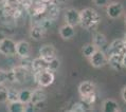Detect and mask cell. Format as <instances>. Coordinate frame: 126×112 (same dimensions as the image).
Returning a JSON list of instances; mask_svg holds the SVG:
<instances>
[{
    "instance_id": "22",
    "label": "cell",
    "mask_w": 126,
    "mask_h": 112,
    "mask_svg": "<svg viewBox=\"0 0 126 112\" xmlns=\"http://www.w3.org/2000/svg\"><path fill=\"white\" fill-rule=\"evenodd\" d=\"M96 47L94 45L93 43H88V44H86V45H84V47L82 48V52H83V55L85 56V57L87 58H89L90 56H91L94 52L96 51Z\"/></svg>"
},
{
    "instance_id": "10",
    "label": "cell",
    "mask_w": 126,
    "mask_h": 112,
    "mask_svg": "<svg viewBox=\"0 0 126 112\" xmlns=\"http://www.w3.org/2000/svg\"><path fill=\"white\" fill-rule=\"evenodd\" d=\"M46 98H47L46 92H45L41 88H38V89H35L34 91H32L30 103L32 104L33 106H35V105H39L41 103H45Z\"/></svg>"
},
{
    "instance_id": "33",
    "label": "cell",
    "mask_w": 126,
    "mask_h": 112,
    "mask_svg": "<svg viewBox=\"0 0 126 112\" xmlns=\"http://www.w3.org/2000/svg\"><path fill=\"white\" fill-rule=\"evenodd\" d=\"M124 40H126V33H125V36H124Z\"/></svg>"
},
{
    "instance_id": "31",
    "label": "cell",
    "mask_w": 126,
    "mask_h": 112,
    "mask_svg": "<svg viewBox=\"0 0 126 112\" xmlns=\"http://www.w3.org/2000/svg\"><path fill=\"white\" fill-rule=\"evenodd\" d=\"M122 64H123V67L126 68V53H124L122 56Z\"/></svg>"
},
{
    "instance_id": "19",
    "label": "cell",
    "mask_w": 126,
    "mask_h": 112,
    "mask_svg": "<svg viewBox=\"0 0 126 112\" xmlns=\"http://www.w3.org/2000/svg\"><path fill=\"white\" fill-rule=\"evenodd\" d=\"M93 44L95 45L97 49H102L103 47L107 44V38L102 33H96L93 36Z\"/></svg>"
},
{
    "instance_id": "30",
    "label": "cell",
    "mask_w": 126,
    "mask_h": 112,
    "mask_svg": "<svg viewBox=\"0 0 126 112\" xmlns=\"http://www.w3.org/2000/svg\"><path fill=\"white\" fill-rule=\"evenodd\" d=\"M121 96H122V99H123L125 103H126V86L121 91Z\"/></svg>"
},
{
    "instance_id": "16",
    "label": "cell",
    "mask_w": 126,
    "mask_h": 112,
    "mask_svg": "<svg viewBox=\"0 0 126 112\" xmlns=\"http://www.w3.org/2000/svg\"><path fill=\"white\" fill-rule=\"evenodd\" d=\"M32 69L34 72H39L44 70H48V61L43 57L35 58L32 61Z\"/></svg>"
},
{
    "instance_id": "27",
    "label": "cell",
    "mask_w": 126,
    "mask_h": 112,
    "mask_svg": "<svg viewBox=\"0 0 126 112\" xmlns=\"http://www.w3.org/2000/svg\"><path fill=\"white\" fill-rule=\"evenodd\" d=\"M5 82H8V79H6V71L0 69V86L3 85Z\"/></svg>"
},
{
    "instance_id": "4",
    "label": "cell",
    "mask_w": 126,
    "mask_h": 112,
    "mask_svg": "<svg viewBox=\"0 0 126 112\" xmlns=\"http://www.w3.org/2000/svg\"><path fill=\"white\" fill-rule=\"evenodd\" d=\"M0 53L5 56H13L16 54V42L10 38L0 40Z\"/></svg>"
},
{
    "instance_id": "13",
    "label": "cell",
    "mask_w": 126,
    "mask_h": 112,
    "mask_svg": "<svg viewBox=\"0 0 126 112\" xmlns=\"http://www.w3.org/2000/svg\"><path fill=\"white\" fill-rule=\"evenodd\" d=\"M122 56L120 54H109V57L107 58V64L113 70H121L123 68L122 64Z\"/></svg>"
},
{
    "instance_id": "15",
    "label": "cell",
    "mask_w": 126,
    "mask_h": 112,
    "mask_svg": "<svg viewBox=\"0 0 126 112\" xmlns=\"http://www.w3.org/2000/svg\"><path fill=\"white\" fill-rule=\"evenodd\" d=\"M102 109L104 112H118L120 111V107H119L118 103L114 99L108 98L104 100Z\"/></svg>"
},
{
    "instance_id": "5",
    "label": "cell",
    "mask_w": 126,
    "mask_h": 112,
    "mask_svg": "<svg viewBox=\"0 0 126 112\" xmlns=\"http://www.w3.org/2000/svg\"><path fill=\"white\" fill-rule=\"evenodd\" d=\"M123 5L120 2H112L109 3L106 8V14L107 16L111 19H118L119 17L123 14Z\"/></svg>"
},
{
    "instance_id": "1",
    "label": "cell",
    "mask_w": 126,
    "mask_h": 112,
    "mask_svg": "<svg viewBox=\"0 0 126 112\" xmlns=\"http://www.w3.org/2000/svg\"><path fill=\"white\" fill-rule=\"evenodd\" d=\"M80 14V26L84 29L87 30H92L99 26L101 22V16L95 10L91 8H86L84 9Z\"/></svg>"
},
{
    "instance_id": "17",
    "label": "cell",
    "mask_w": 126,
    "mask_h": 112,
    "mask_svg": "<svg viewBox=\"0 0 126 112\" xmlns=\"http://www.w3.org/2000/svg\"><path fill=\"white\" fill-rule=\"evenodd\" d=\"M45 27L43 26H34L31 28V31H30V34H31V37L35 40H39L41 39L44 36H45Z\"/></svg>"
},
{
    "instance_id": "29",
    "label": "cell",
    "mask_w": 126,
    "mask_h": 112,
    "mask_svg": "<svg viewBox=\"0 0 126 112\" xmlns=\"http://www.w3.org/2000/svg\"><path fill=\"white\" fill-rule=\"evenodd\" d=\"M6 79H8V82H10V83H15V76H14L13 70L6 72Z\"/></svg>"
},
{
    "instance_id": "7",
    "label": "cell",
    "mask_w": 126,
    "mask_h": 112,
    "mask_svg": "<svg viewBox=\"0 0 126 112\" xmlns=\"http://www.w3.org/2000/svg\"><path fill=\"white\" fill-rule=\"evenodd\" d=\"M31 45L27 40H19L16 42V54L20 58H28L30 56Z\"/></svg>"
},
{
    "instance_id": "23",
    "label": "cell",
    "mask_w": 126,
    "mask_h": 112,
    "mask_svg": "<svg viewBox=\"0 0 126 112\" xmlns=\"http://www.w3.org/2000/svg\"><path fill=\"white\" fill-rule=\"evenodd\" d=\"M59 66H61V62H59V60L56 57L48 61V70H50L52 72L57 71L59 69Z\"/></svg>"
},
{
    "instance_id": "3",
    "label": "cell",
    "mask_w": 126,
    "mask_h": 112,
    "mask_svg": "<svg viewBox=\"0 0 126 112\" xmlns=\"http://www.w3.org/2000/svg\"><path fill=\"white\" fill-rule=\"evenodd\" d=\"M89 61L93 68L99 69L107 64V57L101 49H96V51L89 57Z\"/></svg>"
},
{
    "instance_id": "9",
    "label": "cell",
    "mask_w": 126,
    "mask_h": 112,
    "mask_svg": "<svg viewBox=\"0 0 126 112\" xmlns=\"http://www.w3.org/2000/svg\"><path fill=\"white\" fill-rule=\"evenodd\" d=\"M108 51H109V54H120V55H123L124 53H126L125 45H124V40H122V39H114L112 42L109 44V47H108Z\"/></svg>"
},
{
    "instance_id": "14",
    "label": "cell",
    "mask_w": 126,
    "mask_h": 112,
    "mask_svg": "<svg viewBox=\"0 0 126 112\" xmlns=\"http://www.w3.org/2000/svg\"><path fill=\"white\" fill-rule=\"evenodd\" d=\"M75 34V31H74V27L70 26V24L66 23L65 26H63L61 29H59V35L63 39L65 40H69L74 36Z\"/></svg>"
},
{
    "instance_id": "20",
    "label": "cell",
    "mask_w": 126,
    "mask_h": 112,
    "mask_svg": "<svg viewBox=\"0 0 126 112\" xmlns=\"http://www.w3.org/2000/svg\"><path fill=\"white\" fill-rule=\"evenodd\" d=\"M91 109V105L85 103L84 100L82 101H79V103H75L74 105L72 106V108L70 109L71 112H82V111H89Z\"/></svg>"
},
{
    "instance_id": "28",
    "label": "cell",
    "mask_w": 126,
    "mask_h": 112,
    "mask_svg": "<svg viewBox=\"0 0 126 112\" xmlns=\"http://www.w3.org/2000/svg\"><path fill=\"white\" fill-rule=\"evenodd\" d=\"M93 3L96 6H105L109 3V0H93Z\"/></svg>"
},
{
    "instance_id": "26",
    "label": "cell",
    "mask_w": 126,
    "mask_h": 112,
    "mask_svg": "<svg viewBox=\"0 0 126 112\" xmlns=\"http://www.w3.org/2000/svg\"><path fill=\"white\" fill-rule=\"evenodd\" d=\"M5 101H8V89L1 85L0 86V103H5Z\"/></svg>"
},
{
    "instance_id": "32",
    "label": "cell",
    "mask_w": 126,
    "mask_h": 112,
    "mask_svg": "<svg viewBox=\"0 0 126 112\" xmlns=\"http://www.w3.org/2000/svg\"><path fill=\"white\" fill-rule=\"evenodd\" d=\"M124 45H125V50H126V40H124Z\"/></svg>"
},
{
    "instance_id": "18",
    "label": "cell",
    "mask_w": 126,
    "mask_h": 112,
    "mask_svg": "<svg viewBox=\"0 0 126 112\" xmlns=\"http://www.w3.org/2000/svg\"><path fill=\"white\" fill-rule=\"evenodd\" d=\"M6 109L10 112H23V111H26V104H23L19 100L10 101L8 104Z\"/></svg>"
},
{
    "instance_id": "34",
    "label": "cell",
    "mask_w": 126,
    "mask_h": 112,
    "mask_svg": "<svg viewBox=\"0 0 126 112\" xmlns=\"http://www.w3.org/2000/svg\"><path fill=\"white\" fill-rule=\"evenodd\" d=\"M124 20H125V23H126V15H125V19Z\"/></svg>"
},
{
    "instance_id": "24",
    "label": "cell",
    "mask_w": 126,
    "mask_h": 112,
    "mask_svg": "<svg viewBox=\"0 0 126 112\" xmlns=\"http://www.w3.org/2000/svg\"><path fill=\"white\" fill-rule=\"evenodd\" d=\"M18 94L19 91H17L14 88L8 89V101H16L18 100Z\"/></svg>"
},
{
    "instance_id": "6",
    "label": "cell",
    "mask_w": 126,
    "mask_h": 112,
    "mask_svg": "<svg viewBox=\"0 0 126 112\" xmlns=\"http://www.w3.org/2000/svg\"><path fill=\"white\" fill-rule=\"evenodd\" d=\"M65 21L67 24L72 27H76L80 23V14L78 10L69 9L65 13Z\"/></svg>"
},
{
    "instance_id": "25",
    "label": "cell",
    "mask_w": 126,
    "mask_h": 112,
    "mask_svg": "<svg viewBox=\"0 0 126 112\" xmlns=\"http://www.w3.org/2000/svg\"><path fill=\"white\" fill-rule=\"evenodd\" d=\"M82 100H84L85 103L89 104V105H93L94 103H95V100H96L95 92L90 93V94H88V95H85V96H82Z\"/></svg>"
},
{
    "instance_id": "21",
    "label": "cell",
    "mask_w": 126,
    "mask_h": 112,
    "mask_svg": "<svg viewBox=\"0 0 126 112\" xmlns=\"http://www.w3.org/2000/svg\"><path fill=\"white\" fill-rule=\"evenodd\" d=\"M31 95H32V91L29 89H22L19 91L18 94V100L23 104H29L31 100Z\"/></svg>"
},
{
    "instance_id": "12",
    "label": "cell",
    "mask_w": 126,
    "mask_h": 112,
    "mask_svg": "<svg viewBox=\"0 0 126 112\" xmlns=\"http://www.w3.org/2000/svg\"><path fill=\"white\" fill-rule=\"evenodd\" d=\"M95 92V86L92 82L90 80H85V82H82L79 86V93L80 94V96H85L88 95L90 93Z\"/></svg>"
},
{
    "instance_id": "2",
    "label": "cell",
    "mask_w": 126,
    "mask_h": 112,
    "mask_svg": "<svg viewBox=\"0 0 126 112\" xmlns=\"http://www.w3.org/2000/svg\"><path fill=\"white\" fill-rule=\"evenodd\" d=\"M54 72L50 71V70H44V71L35 72L34 74V79L37 83L38 86L41 88H46L52 85L54 82Z\"/></svg>"
},
{
    "instance_id": "8",
    "label": "cell",
    "mask_w": 126,
    "mask_h": 112,
    "mask_svg": "<svg viewBox=\"0 0 126 112\" xmlns=\"http://www.w3.org/2000/svg\"><path fill=\"white\" fill-rule=\"evenodd\" d=\"M39 55H40V57H43L47 61H49L56 57V49L52 44H45L40 48Z\"/></svg>"
},
{
    "instance_id": "11",
    "label": "cell",
    "mask_w": 126,
    "mask_h": 112,
    "mask_svg": "<svg viewBox=\"0 0 126 112\" xmlns=\"http://www.w3.org/2000/svg\"><path fill=\"white\" fill-rule=\"evenodd\" d=\"M13 72H14V76H15V82L21 84L24 80L27 79L29 72H28V68L23 67V66H18V67L13 68Z\"/></svg>"
}]
</instances>
